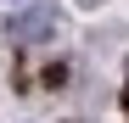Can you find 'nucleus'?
<instances>
[{
	"label": "nucleus",
	"mask_w": 129,
	"mask_h": 123,
	"mask_svg": "<svg viewBox=\"0 0 129 123\" xmlns=\"http://www.w3.org/2000/svg\"><path fill=\"white\" fill-rule=\"evenodd\" d=\"M51 28H56V6L51 0H34L28 11L11 17V39L17 45H39V39H51Z\"/></svg>",
	"instance_id": "nucleus-1"
},
{
	"label": "nucleus",
	"mask_w": 129,
	"mask_h": 123,
	"mask_svg": "<svg viewBox=\"0 0 129 123\" xmlns=\"http://www.w3.org/2000/svg\"><path fill=\"white\" fill-rule=\"evenodd\" d=\"M123 106H129V73H123Z\"/></svg>",
	"instance_id": "nucleus-2"
},
{
	"label": "nucleus",
	"mask_w": 129,
	"mask_h": 123,
	"mask_svg": "<svg viewBox=\"0 0 129 123\" xmlns=\"http://www.w3.org/2000/svg\"><path fill=\"white\" fill-rule=\"evenodd\" d=\"M84 6H101V0H84Z\"/></svg>",
	"instance_id": "nucleus-3"
}]
</instances>
